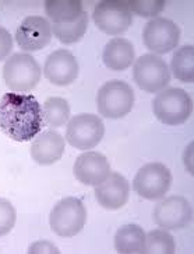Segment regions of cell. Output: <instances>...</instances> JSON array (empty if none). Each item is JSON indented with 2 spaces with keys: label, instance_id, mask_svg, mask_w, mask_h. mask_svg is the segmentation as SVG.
Masks as SVG:
<instances>
[{
  "label": "cell",
  "instance_id": "4",
  "mask_svg": "<svg viewBox=\"0 0 194 254\" xmlns=\"http://www.w3.org/2000/svg\"><path fill=\"white\" fill-rule=\"evenodd\" d=\"M40 66L28 54H14L3 66V79L13 93H27L39 83Z\"/></svg>",
  "mask_w": 194,
  "mask_h": 254
},
{
  "label": "cell",
  "instance_id": "1",
  "mask_svg": "<svg viewBox=\"0 0 194 254\" xmlns=\"http://www.w3.org/2000/svg\"><path fill=\"white\" fill-rule=\"evenodd\" d=\"M42 125V107L33 94L7 93L0 100V131L10 139L33 140Z\"/></svg>",
  "mask_w": 194,
  "mask_h": 254
},
{
  "label": "cell",
  "instance_id": "21",
  "mask_svg": "<svg viewBox=\"0 0 194 254\" xmlns=\"http://www.w3.org/2000/svg\"><path fill=\"white\" fill-rule=\"evenodd\" d=\"M43 123L50 128H59L70 120V106L67 100L60 97H50L42 106Z\"/></svg>",
  "mask_w": 194,
  "mask_h": 254
},
{
  "label": "cell",
  "instance_id": "14",
  "mask_svg": "<svg viewBox=\"0 0 194 254\" xmlns=\"http://www.w3.org/2000/svg\"><path fill=\"white\" fill-rule=\"evenodd\" d=\"M130 184L120 173H109L102 183L95 186L98 204L108 211H117L129 201Z\"/></svg>",
  "mask_w": 194,
  "mask_h": 254
},
{
  "label": "cell",
  "instance_id": "27",
  "mask_svg": "<svg viewBox=\"0 0 194 254\" xmlns=\"http://www.w3.org/2000/svg\"><path fill=\"white\" fill-rule=\"evenodd\" d=\"M27 253L30 254H38V253H53L59 254V249L56 246H53L52 243H49L46 240H40V242H37L31 246L28 247V252Z\"/></svg>",
  "mask_w": 194,
  "mask_h": 254
},
{
  "label": "cell",
  "instance_id": "13",
  "mask_svg": "<svg viewBox=\"0 0 194 254\" xmlns=\"http://www.w3.org/2000/svg\"><path fill=\"white\" fill-rule=\"evenodd\" d=\"M43 73L49 82L56 86H69L78 77V61L70 51L57 50L46 58Z\"/></svg>",
  "mask_w": 194,
  "mask_h": 254
},
{
  "label": "cell",
  "instance_id": "25",
  "mask_svg": "<svg viewBox=\"0 0 194 254\" xmlns=\"http://www.w3.org/2000/svg\"><path fill=\"white\" fill-rule=\"evenodd\" d=\"M16 208L10 201L0 198V238L11 232L16 225Z\"/></svg>",
  "mask_w": 194,
  "mask_h": 254
},
{
  "label": "cell",
  "instance_id": "8",
  "mask_svg": "<svg viewBox=\"0 0 194 254\" xmlns=\"http://www.w3.org/2000/svg\"><path fill=\"white\" fill-rule=\"evenodd\" d=\"M172 186V173L159 162L144 164L134 176L133 189L141 198L156 201L169 191Z\"/></svg>",
  "mask_w": 194,
  "mask_h": 254
},
{
  "label": "cell",
  "instance_id": "26",
  "mask_svg": "<svg viewBox=\"0 0 194 254\" xmlns=\"http://www.w3.org/2000/svg\"><path fill=\"white\" fill-rule=\"evenodd\" d=\"M13 50V37L4 27H0V61L6 59Z\"/></svg>",
  "mask_w": 194,
  "mask_h": 254
},
{
  "label": "cell",
  "instance_id": "17",
  "mask_svg": "<svg viewBox=\"0 0 194 254\" xmlns=\"http://www.w3.org/2000/svg\"><path fill=\"white\" fill-rule=\"evenodd\" d=\"M136 51L133 44L124 38H112L108 42L102 52V61L108 69L115 72L126 70L133 65Z\"/></svg>",
  "mask_w": 194,
  "mask_h": 254
},
{
  "label": "cell",
  "instance_id": "12",
  "mask_svg": "<svg viewBox=\"0 0 194 254\" xmlns=\"http://www.w3.org/2000/svg\"><path fill=\"white\" fill-rule=\"evenodd\" d=\"M52 38V25L42 16H28L17 28L16 41L27 52H35L45 48Z\"/></svg>",
  "mask_w": 194,
  "mask_h": 254
},
{
  "label": "cell",
  "instance_id": "2",
  "mask_svg": "<svg viewBox=\"0 0 194 254\" xmlns=\"http://www.w3.org/2000/svg\"><path fill=\"white\" fill-rule=\"evenodd\" d=\"M153 111L162 124L170 127L180 125L186 123L193 114V100L183 89H165L153 100Z\"/></svg>",
  "mask_w": 194,
  "mask_h": 254
},
{
  "label": "cell",
  "instance_id": "6",
  "mask_svg": "<svg viewBox=\"0 0 194 254\" xmlns=\"http://www.w3.org/2000/svg\"><path fill=\"white\" fill-rule=\"evenodd\" d=\"M105 135V125L101 117L95 114H82L74 115L69 120L66 128V140L69 145L78 150H91Z\"/></svg>",
  "mask_w": 194,
  "mask_h": 254
},
{
  "label": "cell",
  "instance_id": "20",
  "mask_svg": "<svg viewBox=\"0 0 194 254\" xmlns=\"http://www.w3.org/2000/svg\"><path fill=\"white\" fill-rule=\"evenodd\" d=\"M170 73L183 83L194 82V47L183 45L175 51L170 62Z\"/></svg>",
  "mask_w": 194,
  "mask_h": 254
},
{
  "label": "cell",
  "instance_id": "18",
  "mask_svg": "<svg viewBox=\"0 0 194 254\" xmlns=\"http://www.w3.org/2000/svg\"><path fill=\"white\" fill-rule=\"evenodd\" d=\"M146 232L141 226L129 223L123 225L115 235V249L120 254L144 253Z\"/></svg>",
  "mask_w": 194,
  "mask_h": 254
},
{
  "label": "cell",
  "instance_id": "9",
  "mask_svg": "<svg viewBox=\"0 0 194 254\" xmlns=\"http://www.w3.org/2000/svg\"><path fill=\"white\" fill-rule=\"evenodd\" d=\"M180 41V28L166 17H155L143 30V42L155 55H163L176 50Z\"/></svg>",
  "mask_w": 194,
  "mask_h": 254
},
{
  "label": "cell",
  "instance_id": "19",
  "mask_svg": "<svg viewBox=\"0 0 194 254\" xmlns=\"http://www.w3.org/2000/svg\"><path fill=\"white\" fill-rule=\"evenodd\" d=\"M45 13L53 24L73 23L84 13L80 0H46Z\"/></svg>",
  "mask_w": 194,
  "mask_h": 254
},
{
  "label": "cell",
  "instance_id": "5",
  "mask_svg": "<svg viewBox=\"0 0 194 254\" xmlns=\"http://www.w3.org/2000/svg\"><path fill=\"white\" fill-rule=\"evenodd\" d=\"M133 106L134 91L123 80H109L98 91V111L105 118H123L133 110Z\"/></svg>",
  "mask_w": 194,
  "mask_h": 254
},
{
  "label": "cell",
  "instance_id": "3",
  "mask_svg": "<svg viewBox=\"0 0 194 254\" xmlns=\"http://www.w3.org/2000/svg\"><path fill=\"white\" fill-rule=\"evenodd\" d=\"M87 222V209L82 201L76 197L60 199L50 211L49 225L50 229L62 238L77 236L84 229Z\"/></svg>",
  "mask_w": 194,
  "mask_h": 254
},
{
  "label": "cell",
  "instance_id": "10",
  "mask_svg": "<svg viewBox=\"0 0 194 254\" xmlns=\"http://www.w3.org/2000/svg\"><path fill=\"white\" fill-rule=\"evenodd\" d=\"M97 27L108 35L126 33L133 23V16L126 1L104 0L99 1L92 13Z\"/></svg>",
  "mask_w": 194,
  "mask_h": 254
},
{
  "label": "cell",
  "instance_id": "24",
  "mask_svg": "<svg viewBox=\"0 0 194 254\" xmlns=\"http://www.w3.org/2000/svg\"><path fill=\"white\" fill-rule=\"evenodd\" d=\"M165 0H130L127 1L130 11L140 17H156L165 8Z\"/></svg>",
  "mask_w": 194,
  "mask_h": 254
},
{
  "label": "cell",
  "instance_id": "7",
  "mask_svg": "<svg viewBox=\"0 0 194 254\" xmlns=\"http://www.w3.org/2000/svg\"><path fill=\"white\" fill-rule=\"evenodd\" d=\"M133 79L141 90L159 93L169 84L170 69L161 57L146 54L134 62Z\"/></svg>",
  "mask_w": 194,
  "mask_h": 254
},
{
  "label": "cell",
  "instance_id": "22",
  "mask_svg": "<svg viewBox=\"0 0 194 254\" xmlns=\"http://www.w3.org/2000/svg\"><path fill=\"white\" fill-rule=\"evenodd\" d=\"M52 25V33L55 34L59 41L62 44H74L78 42L87 33L88 27V14L84 11L73 23H65V24H50Z\"/></svg>",
  "mask_w": 194,
  "mask_h": 254
},
{
  "label": "cell",
  "instance_id": "23",
  "mask_svg": "<svg viewBox=\"0 0 194 254\" xmlns=\"http://www.w3.org/2000/svg\"><path fill=\"white\" fill-rule=\"evenodd\" d=\"M175 252H176L175 239H173V236L169 233V230H151L148 235H146V247H144V253L173 254Z\"/></svg>",
  "mask_w": 194,
  "mask_h": 254
},
{
  "label": "cell",
  "instance_id": "16",
  "mask_svg": "<svg viewBox=\"0 0 194 254\" xmlns=\"http://www.w3.org/2000/svg\"><path fill=\"white\" fill-rule=\"evenodd\" d=\"M66 139L56 131L38 133L31 145V157L39 166H50L62 159L65 153Z\"/></svg>",
  "mask_w": 194,
  "mask_h": 254
},
{
  "label": "cell",
  "instance_id": "11",
  "mask_svg": "<svg viewBox=\"0 0 194 254\" xmlns=\"http://www.w3.org/2000/svg\"><path fill=\"white\" fill-rule=\"evenodd\" d=\"M153 218L161 229H183L193 221V208L185 197L172 195L155 205Z\"/></svg>",
  "mask_w": 194,
  "mask_h": 254
},
{
  "label": "cell",
  "instance_id": "15",
  "mask_svg": "<svg viewBox=\"0 0 194 254\" xmlns=\"http://www.w3.org/2000/svg\"><path fill=\"white\" fill-rule=\"evenodd\" d=\"M74 177L85 186H98L111 173V164L99 152H84L77 157L73 167Z\"/></svg>",
  "mask_w": 194,
  "mask_h": 254
}]
</instances>
